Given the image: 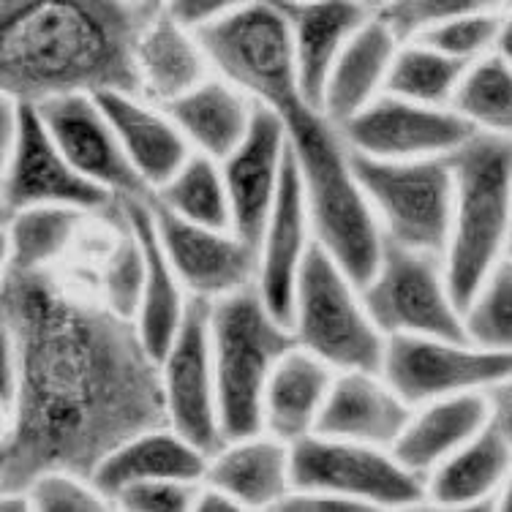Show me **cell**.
Masks as SVG:
<instances>
[{"instance_id":"cell-1","label":"cell","mask_w":512,"mask_h":512,"mask_svg":"<svg viewBox=\"0 0 512 512\" xmlns=\"http://www.w3.org/2000/svg\"><path fill=\"white\" fill-rule=\"evenodd\" d=\"M0 325L17 365L3 412V493H25L44 472L90 480L115 447L169 425L161 368L137 322L79 297L52 270H3Z\"/></svg>"},{"instance_id":"cell-2","label":"cell","mask_w":512,"mask_h":512,"mask_svg":"<svg viewBox=\"0 0 512 512\" xmlns=\"http://www.w3.org/2000/svg\"><path fill=\"white\" fill-rule=\"evenodd\" d=\"M153 14L131 0H0V88L22 104L139 93L137 44Z\"/></svg>"},{"instance_id":"cell-3","label":"cell","mask_w":512,"mask_h":512,"mask_svg":"<svg viewBox=\"0 0 512 512\" xmlns=\"http://www.w3.org/2000/svg\"><path fill=\"white\" fill-rule=\"evenodd\" d=\"M267 109H273L286 128L306 188L316 243L363 289L379 265L384 235L357 180L344 131L314 107L300 88L286 90Z\"/></svg>"},{"instance_id":"cell-4","label":"cell","mask_w":512,"mask_h":512,"mask_svg":"<svg viewBox=\"0 0 512 512\" xmlns=\"http://www.w3.org/2000/svg\"><path fill=\"white\" fill-rule=\"evenodd\" d=\"M453 224L444 273L458 308H466L485 276L507 256L512 237V137L477 131L450 153Z\"/></svg>"},{"instance_id":"cell-5","label":"cell","mask_w":512,"mask_h":512,"mask_svg":"<svg viewBox=\"0 0 512 512\" xmlns=\"http://www.w3.org/2000/svg\"><path fill=\"white\" fill-rule=\"evenodd\" d=\"M210 346L224 439L262 434L267 382L297 346L292 327L267 308L254 284L210 303Z\"/></svg>"},{"instance_id":"cell-6","label":"cell","mask_w":512,"mask_h":512,"mask_svg":"<svg viewBox=\"0 0 512 512\" xmlns=\"http://www.w3.org/2000/svg\"><path fill=\"white\" fill-rule=\"evenodd\" d=\"M292 333L335 371H382L387 335L368 314L360 286L316 240L297 281Z\"/></svg>"},{"instance_id":"cell-7","label":"cell","mask_w":512,"mask_h":512,"mask_svg":"<svg viewBox=\"0 0 512 512\" xmlns=\"http://www.w3.org/2000/svg\"><path fill=\"white\" fill-rule=\"evenodd\" d=\"M352 164L382 235L444 259L455 191L450 156L374 158L352 150Z\"/></svg>"},{"instance_id":"cell-8","label":"cell","mask_w":512,"mask_h":512,"mask_svg":"<svg viewBox=\"0 0 512 512\" xmlns=\"http://www.w3.org/2000/svg\"><path fill=\"white\" fill-rule=\"evenodd\" d=\"M39 205H63L109 218L120 199L90 183L63 156L36 104L3 96V216Z\"/></svg>"},{"instance_id":"cell-9","label":"cell","mask_w":512,"mask_h":512,"mask_svg":"<svg viewBox=\"0 0 512 512\" xmlns=\"http://www.w3.org/2000/svg\"><path fill=\"white\" fill-rule=\"evenodd\" d=\"M292 485L360 504L398 510L428 502V480L395 458L393 450L311 434L292 444Z\"/></svg>"},{"instance_id":"cell-10","label":"cell","mask_w":512,"mask_h":512,"mask_svg":"<svg viewBox=\"0 0 512 512\" xmlns=\"http://www.w3.org/2000/svg\"><path fill=\"white\" fill-rule=\"evenodd\" d=\"M368 314L387 338L425 335L469 341L442 256L414 251L384 237L371 281L360 289Z\"/></svg>"},{"instance_id":"cell-11","label":"cell","mask_w":512,"mask_h":512,"mask_svg":"<svg viewBox=\"0 0 512 512\" xmlns=\"http://www.w3.org/2000/svg\"><path fill=\"white\" fill-rule=\"evenodd\" d=\"M197 36L218 77L229 79L254 104L270 107L281 93L300 88L289 11L251 6L210 22Z\"/></svg>"},{"instance_id":"cell-12","label":"cell","mask_w":512,"mask_h":512,"mask_svg":"<svg viewBox=\"0 0 512 512\" xmlns=\"http://www.w3.org/2000/svg\"><path fill=\"white\" fill-rule=\"evenodd\" d=\"M382 376L412 406L463 393H485L512 376V352H488L472 341L393 335L384 349Z\"/></svg>"},{"instance_id":"cell-13","label":"cell","mask_w":512,"mask_h":512,"mask_svg":"<svg viewBox=\"0 0 512 512\" xmlns=\"http://www.w3.org/2000/svg\"><path fill=\"white\" fill-rule=\"evenodd\" d=\"M169 428L207 455H216L227 439L218 420L216 368L210 346V300L191 297L186 316L169 349L158 360Z\"/></svg>"},{"instance_id":"cell-14","label":"cell","mask_w":512,"mask_h":512,"mask_svg":"<svg viewBox=\"0 0 512 512\" xmlns=\"http://www.w3.org/2000/svg\"><path fill=\"white\" fill-rule=\"evenodd\" d=\"M341 131L355 153L374 158L450 156L477 134L453 107H431L395 93H382Z\"/></svg>"},{"instance_id":"cell-15","label":"cell","mask_w":512,"mask_h":512,"mask_svg":"<svg viewBox=\"0 0 512 512\" xmlns=\"http://www.w3.org/2000/svg\"><path fill=\"white\" fill-rule=\"evenodd\" d=\"M148 202L158 240L188 295L213 303L256 284V270H259L256 246L235 235L232 229L194 224L169 213L167 207H161L153 199Z\"/></svg>"},{"instance_id":"cell-16","label":"cell","mask_w":512,"mask_h":512,"mask_svg":"<svg viewBox=\"0 0 512 512\" xmlns=\"http://www.w3.org/2000/svg\"><path fill=\"white\" fill-rule=\"evenodd\" d=\"M63 156L99 188L118 199H150V188L128 161L115 128L90 93H71L36 104Z\"/></svg>"},{"instance_id":"cell-17","label":"cell","mask_w":512,"mask_h":512,"mask_svg":"<svg viewBox=\"0 0 512 512\" xmlns=\"http://www.w3.org/2000/svg\"><path fill=\"white\" fill-rule=\"evenodd\" d=\"M289 137L273 109H254L251 128L243 142L221 161L232 202V232L259 246L270 210L276 205L284 180Z\"/></svg>"},{"instance_id":"cell-18","label":"cell","mask_w":512,"mask_h":512,"mask_svg":"<svg viewBox=\"0 0 512 512\" xmlns=\"http://www.w3.org/2000/svg\"><path fill=\"white\" fill-rule=\"evenodd\" d=\"M314 240L306 188H303L295 153L289 148L281 191H278L276 205L270 210L265 232L256 246V254H259L256 289L267 308L289 327H292V308H295L300 270H303V262H306Z\"/></svg>"},{"instance_id":"cell-19","label":"cell","mask_w":512,"mask_h":512,"mask_svg":"<svg viewBox=\"0 0 512 512\" xmlns=\"http://www.w3.org/2000/svg\"><path fill=\"white\" fill-rule=\"evenodd\" d=\"M414 406L382 371H338L316 434L393 450L412 420Z\"/></svg>"},{"instance_id":"cell-20","label":"cell","mask_w":512,"mask_h":512,"mask_svg":"<svg viewBox=\"0 0 512 512\" xmlns=\"http://www.w3.org/2000/svg\"><path fill=\"white\" fill-rule=\"evenodd\" d=\"M96 101L150 194L164 186L194 153L178 123L156 101L128 90H104L96 93Z\"/></svg>"},{"instance_id":"cell-21","label":"cell","mask_w":512,"mask_h":512,"mask_svg":"<svg viewBox=\"0 0 512 512\" xmlns=\"http://www.w3.org/2000/svg\"><path fill=\"white\" fill-rule=\"evenodd\" d=\"M210 455L202 453L197 444L180 436L169 425H158L150 431L131 436L128 442L115 447L93 472V485L115 502L123 488L153 480H188L202 483L207 474Z\"/></svg>"},{"instance_id":"cell-22","label":"cell","mask_w":512,"mask_h":512,"mask_svg":"<svg viewBox=\"0 0 512 512\" xmlns=\"http://www.w3.org/2000/svg\"><path fill=\"white\" fill-rule=\"evenodd\" d=\"M205 483L227 491L243 510H265L292 493V444L270 434L227 442L210 455Z\"/></svg>"},{"instance_id":"cell-23","label":"cell","mask_w":512,"mask_h":512,"mask_svg":"<svg viewBox=\"0 0 512 512\" xmlns=\"http://www.w3.org/2000/svg\"><path fill=\"white\" fill-rule=\"evenodd\" d=\"M371 17L360 0H297L292 22L300 88L314 107L322 109L325 85L335 60Z\"/></svg>"},{"instance_id":"cell-24","label":"cell","mask_w":512,"mask_h":512,"mask_svg":"<svg viewBox=\"0 0 512 512\" xmlns=\"http://www.w3.org/2000/svg\"><path fill=\"white\" fill-rule=\"evenodd\" d=\"M398 47L401 41L376 14H371L363 28L349 39L327 77L322 99V112L335 126L344 128L387 90V77Z\"/></svg>"},{"instance_id":"cell-25","label":"cell","mask_w":512,"mask_h":512,"mask_svg":"<svg viewBox=\"0 0 512 512\" xmlns=\"http://www.w3.org/2000/svg\"><path fill=\"white\" fill-rule=\"evenodd\" d=\"M335 374L338 371L333 365L311 355L303 346L289 349L267 382L262 404L265 434L286 444L316 434Z\"/></svg>"},{"instance_id":"cell-26","label":"cell","mask_w":512,"mask_h":512,"mask_svg":"<svg viewBox=\"0 0 512 512\" xmlns=\"http://www.w3.org/2000/svg\"><path fill=\"white\" fill-rule=\"evenodd\" d=\"M491 423V404L485 393H463L414 406L412 420L395 442L393 453L412 472L428 480L436 466L474 439Z\"/></svg>"},{"instance_id":"cell-27","label":"cell","mask_w":512,"mask_h":512,"mask_svg":"<svg viewBox=\"0 0 512 512\" xmlns=\"http://www.w3.org/2000/svg\"><path fill=\"white\" fill-rule=\"evenodd\" d=\"M161 107L178 123L194 153L224 161L248 134L256 104L229 79L207 77Z\"/></svg>"},{"instance_id":"cell-28","label":"cell","mask_w":512,"mask_h":512,"mask_svg":"<svg viewBox=\"0 0 512 512\" xmlns=\"http://www.w3.org/2000/svg\"><path fill=\"white\" fill-rule=\"evenodd\" d=\"M213 69L197 30L186 28L172 14H156L137 44L139 96L169 104L197 88Z\"/></svg>"},{"instance_id":"cell-29","label":"cell","mask_w":512,"mask_h":512,"mask_svg":"<svg viewBox=\"0 0 512 512\" xmlns=\"http://www.w3.org/2000/svg\"><path fill=\"white\" fill-rule=\"evenodd\" d=\"M512 469V444L493 423L428 474V502L439 507L496 504Z\"/></svg>"},{"instance_id":"cell-30","label":"cell","mask_w":512,"mask_h":512,"mask_svg":"<svg viewBox=\"0 0 512 512\" xmlns=\"http://www.w3.org/2000/svg\"><path fill=\"white\" fill-rule=\"evenodd\" d=\"M123 202H126L128 218L134 221V227L142 235L145 254H148V278H145V295H142V306H139L137 327L142 333V341L148 344L156 360H161L186 316L191 295L186 292V286L175 273L167 251L158 240L148 199H123Z\"/></svg>"},{"instance_id":"cell-31","label":"cell","mask_w":512,"mask_h":512,"mask_svg":"<svg viewBox=\"0 0 512 512\" xmlns=\"http://www.w3.org/2000/svg\"><path fill=\"white\" fill-rule=\"evenodd\" d=\"M90 213L77 207L39 205L3 216V265L11 273H44L74 246Z\"/></svg>"},{"instance_id":"cell-32","label":"cell","mask_w":512,"mask_h":512,"mask_svg":"<svg viewBox=\"0 0 512 512\" xmlns=\"http://www.w3.org/2000/svg\"><path fill=\"white\" fill-rule=\"evenodd\" d=\"M153 202L169 213L213 229H232V202L221 161L191 153L172 178L153 191Z\"/></svg>"},{"instance_id":"cell-33","label":"cell","mask_w":512,"mask_h":512,"mask_svg":"<svg viewBox=\"0 0 512 512\" xmlns=\"http://www.w3.org/2000/svg\"><path fill=\"white\" fill-rule=\"evenodd\" d=\"M107 221L112 224V240L99 267V300L115 314L137 322L142 295H145V278H148L145 243L134 221L128 218L123 199Z\"/></svg>"},{"instance_id":"cell-34","label":"cell","mask_w":512,"mask_h":512,"mask_svg":"<svg viewBox=\"0 0 512 512\" xmlns=\"http://www.w3.org/2000/svg\"><path fill=\"white\" fill-rule=\"evenodd\" d=\"M450 107L474 131L512 137V66L502 55L488 52L469 63Z\"/></svg>"},{"instance_id":"cell-35","label":"cell","mask_w":512,"mask_h":512,"mask_svg":"<svg viewBox=\"0 0 512 512\" xmlns=\"http://www.w3.org/2000/svg\"><path fill=\"white\" fill-rule=\"evenodd\" d=\"M466 69L469 63L450 58L425 41H406L395 52L384 93L431 107H450Z\"/></svg>"},{"instance_id":"cell-36","label":"cell","mask_w":512,"mask_h":512,"mask_svg":"<svg viewBox=\"0 0 512 512\" xmlns=\"http://www.w3.org/2000/svg\"><path fill=\"white\" fill-rule=\"evenodd\" d=\"M463 327L474 346L488 352H512V259L504 256L485 276L463 308Z\"/></svg>"},{"instance_id":"cell-37","label":"cell","mask_w":512,"mask_h":512,"mask_svg":"<svg viewBox=\"0 0 512 512\" xmlns=\"http://www.w3.org/2000/svg\"><path fill=\"white\" fill-rule=\"evenodd\" d=\"M504 6L507 0H387L374 14L393 30L395 39L406 44L444 22L480 11H504Z\"/></svg>"},{"instance_id":"cell-38","label":"cell","mask_w":512,"mask_h":512,"mask_svg":"<svg viewBox=\"0 0 512 512\" xmlns=\"http://www.w3.org/2000/svg\"><path fill=\"white\" fill-rule=\"evenodd\" d=\"M499 25H502V11H480V14H466L453 22H444L414 41H425L450 58L474 63L477 58L493 52Z\"/></svg>"},{"instance_id":"cell-39","label":"cell","mask_w":512,"mask_h":512,"mask_svg":"<svg viewBox=\"0 0 512 512\" xmlns=\"http://www.w3.org/2000/svg\"><path fill=\"white\" fill-rule=\"evenodd\" d=\"M30 510L41 512H99L112 507L93 480L74 472H44L25 488Z\"/></svg>"},{"instance_id":"cell-40","label":"cell","mask_w":512,"mask_h":512,"mask_svg":"<svg viewBox=\"0 0 512 512\" xmlns=\"http://www.w3.org/2000/svg\"><path fill=\"white\" fill-rule=\"evenodd\" d=\"M199 485L188 480H153L128 485L115 496V507L128 512H183L194 510Z\"/></svg>"},{"instance_id":"cell-41","label":"cell","mask_w":512,"mask_h":512,"mask_svg":"<svg viewBox=\"0 0 512 512\" xmlns=\"http://www.w3.org/2000/svg\"><path fill=\"white\" fill-rule=\"evenodd\" d=\"M251 6H276V9L295 11L297 0H172L167 14L183 22L186 28L202 30L216 20H224L235 11L251 9Z\"/></svg>"},{"instance_id":"cell-42","label":"cell","mask_w":512,"mask_h":512,"mask_svg":"<svg viewBox=\"0 0 512 512\" xmlns=\"http://www.w3.org/2000/svg\"><path fill=\"white\" fill-rule=\"evenodd\" d=\"M491 404V423L512 444V376L485 390Z\"/></svg>"},{"instance_id":"cell-43","label":"cell","mask_w":512,"mask_h":512,"mask_svg":"<svg viewBox=\"0 0 512 512\" xmlns=\"http://www.w3.org/2000/svg\"><path fill=\"white\" fill-rule=\"evenodd\" d=\"M194 510H199V512H235V510H243V507H240V504H237L227 491H221V488H216V485H210L202 480L197 499H194Z\"/></svg>"},{"instance_id":"cell-44","label":"cell","mask_w":512,"mask_h":512,"mask_svg":"<svg viewBox=\"0 0 512 512\" xmlns=\"http://www.w3.org/2000/svg\"><path fill=\"white\" fill-rule=\"evenodd\" d=\"M510 9L502 11V25H499V36H496V47L493 52L502 55L512 66V3H507Z\"/></svg>"},{"instance_id":"cell-45","label":"cell","mask_w":512,"mask_h":512,"mask_svg":"<svg viewBox=\"0 0 512 512\" xmlns=\"http://www.w3.org/2000/svg\"><path fill=\"white\" fill-rule=\"evenodd\" d=\"M131 3L156 17V14H164V11L169 9V3H172V0H131Z\"/></svg>"},{"instance_id":"cell-46","label":"cell","mask_w":512,"mask_h":512,"mask_svg":"<svg viewBox=\"0 0 512 512\" xmlns=\"http://www.w3.org/2000/svg\"><path fill=\"white\" fill-rule=\"evenodd\" d=\"M496 504H499V510L512 512V469H510V474H507V483H504V488H502V493H499Z\"/></svg>"},{"instance_id":"cell-47","label":"cell","mask_w":512,"mask_h":512,"mask_svg":"<svg viewBox=\"0 0 512 512\" xmlns=\"http://www.w3.org/2000/svg\"><path fill=\"white\" fill-rule=\"evenodd\" d=\"M360 3H363L365 9H368V11H371V14H374L376 9H382V6H384V3H387V0H360Z\"/></svg>"},{"instance_id":"cell-48","label":"cell","mask_w":512,"mask_h":512,"mask_svg":"<svg viewBox=\"0 0 512 512\" xmlns=\"http://www.w3.org/2000/svg\"><path fill=\"white\" fill-rule=\"evenodd\" d=\"M507 256H510V259H512V237H510V246H507Z\"/></svg>"}]
</instances>
